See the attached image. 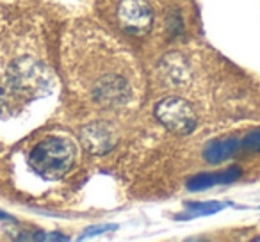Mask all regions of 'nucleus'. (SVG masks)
<instances>
[{"label":"nucleus","mask_w":260,"mask_h":242,"mask_svg":"<svg viewBox=\"0 0 260 242\" xmlns=\"http://www.w3.org/2000/svg\"><path fill=\"white\" fill-rule=\"evenodd\" d=\"M114 224H102V226H91L84 231V235H80V240L86 237H93V235H98V233H104V231H109V230H114Z\"/></svg>","instance_id":"nucleus-8"},{"label":"nucleus","mask_w":260,"mask_h":242,"mask_svg":"<svg viewBox=\"0 0 260 242\" xmlns=\"http://www.w3.org/2000/svg\"><path fill=\"white\" fill-rule=\"evenodd\" d=\"M224 206V203H189L187 209L192 210V216H203V214H214L217 210H221Z\"/></svg>","instance_id":"nucleus-6"},{"label":"nucleus","mask_w":260,"mask_h":242,"mask_svg":"<svg viewBox=\"0 0 260 242\" xmlns=\"http://www.w3.org/2000/svg\"><path fill=\"white\" fill-rule=\"evenodd\" d=\"M73 159H75V148L68 139L47 137L34 146L29 164L30 169L41 178L57 180L72 169Z\"/></svg>","instance_id":"nucleus-1"},{"label":"nucleus","mask_w":260,"mask_h":242,"mask_svg":"<svg viewBox=\"0 0 260 242\" xmlns=\"http://www.w3.org/2000/svg\"><path fill=\"white\" fill-rule=\"evenodd\" d=\"M241 177V169L239 167H228L224 171H219V173H210V175H196L191 180L187 182V189L192 192L203 191L207 187H212L216 184H228V182H234Z\"/></svg>","instance_id":"nucleus-4"},{"label":"nucleus","mask_w":260,"mask_h":242,"mask_svg":"<svg viewBox=\"0 0 260 242\" xmlns=\"http://www.w3.org/2000/svg\"><path fill=\"white\" fill-rule=\"evenodd\" d=\"M119 25L128 34L143 36L152 29L153 15L145 0H121L118 8Z\"/></svg>","instance_id":"nucleus-3"},{"label":"nucleus","mask_w":260,"mask_h":242,"mask_svg":"<svg viewBox=\"0 0 260 242\" xmlns=\"http://www.w3.org/2000/svg\"><path fill=\"white\" fill-rule=\"evenodd\" d=\"M242 146L249 152H260V130H255L248 134L242 141Z\"/></svg>","instance_id":"nucleus-7"},{"label":"nucleus","mask_w":260,"mask_h":242,"mask_svg":"<svg viewBox=\"0 0 260 242\" xmlns=\"http://www.w3.org/2000/svg\"><path fill=\"white\" fill-rule=\"evenodd\" d=\"M4 219H11V216H8L6 212H0V221H4Z\"/></svg>","instance_id":"nucleus-10"},{"label":"nucleus","mask_w":260,"mask_h":242,"mask_svg":"<svg viewBox=\"0 0 260 242\" xmlns=\"http://www.w3.org/2000/svg\"><path fill=\"white\" fill-rule=\"evenodd\" d=\"M32 238L34 240H68L64 235H59V233H38Z\"/></svg>","instance_id":"nucleus-9"},{"label":"nucleus","mask_w":260,"mask_h":242,"mask_svg":"<svg viewBox=\"0 0 260 242\" xmlns=\"http://www.w3.org/2000/svg\"><path fill=\"white\" fill-rule=\"evenodd\" d=\"M155 116L168 130L175 134H189L196 127V114L185 100L177 96H168L160 100L155 107Z\"/></svg>","instance_id":"nucleus-2"},{"label":"nucleus","mask_w":260,"mask_h":242,"mask_svg":"<svg viewBox=\"0 0 260 242\" xmlns=\"http://www.w3.org/2000/svg\"><path fill=\"white\" fill-rule=\"evenodd\" d=\"M239 143L235 139H221V141H214L203 152V157L209 160L210 164L223 162V160L230 159L235 152H237Z\"/></svg>","instance_id":"nucleus-5"},{"label":"nucleus","mask_w":260,"mask_h":242,"mask_svg":"<svg viewBox=\"0 0 260 242\" xmlns=\"http://www.w3.org/2000/svg\"><path fill=\"white\" fill-rule=\"evenodd\" d=\"M258 240H260V238H258Z\"/></svg>","instance_id":"nucleus-11"}]
</instances>
